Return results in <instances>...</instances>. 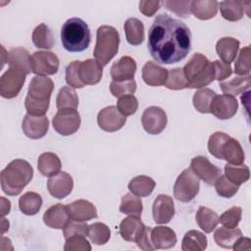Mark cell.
Instances as JSON below:
<instances>
[{"instance_id": "1", "label": "cell", "mask_w": 251, "mask_h": 251, "mask_svg": "<svg viewBox=\"0 0 251 251\" xmlns=\"http://www.w3.org/2000/svg\"><path fill=\"white\" fill-rule=\"evenodd\" d=\"M147 45L150 55L158 63H178L191 50V32L181 21L160 14L148 31Z\"/></svg>"}, {"instance_id": "2", "label": "cell", "mask_w": 251, "mask_h": 251, "mask_svg": "<svg viewBox=\"0 0 251 251\" xmlns=\"http://www.w3.org/2000/svg\"><path fill=\"white\" fill-rule=\"evenodd\" d=\"M33 169L28 162L16 159L10 162L1 172V187L4 193L10 196L19 195L30 182Z\"/></svg>"}, {"instance_id": "3", "label": "cell", "mask_w": 251, "mask_h": 251, "mask_svg": "<svg viewBox=\"0 0 251 251\" xmlns=\"http://www.w3.org/2000/svg\"><path fill=\"white\" fill-rule=\"evenodd\" d=\"M91 33L87 24L79 18H71L61 28L63 47L69 52H82L90 44Z\"/></svg>"}, {"instance_id": "4", "label": "cell", "mask_w": 251, "mask_h": 251, "mask_svg": "<svg viewBox=\"0 0 251 251\" xmlns=\"http://www.w3.org/2000/svg\"><path fill=\"white\" fill-rule=\"evenodd\" d=\"M182 70L188 80V88H201L216 79L213 62H209L201 53L193 54Z\"/></svg>"}, {"instance_id": "5", "label": "cell", "mask_w": 251, "mask_h": 251, "mask_svg": "<svg viewBox=\"0 0 251 251\" xmlns=\"http://www.w3.org/2000/svg\"><path fill=\"white\" fill-rule=\"evenodd\" d=\"M120 45L119 31L111 25H101L96 32V43L93 50L95 60L102 66L108 63L117 55Z\"/></svg>"}, {"instance_id": "6", "label": "cell", "mask_w": 251, "mask_h": 251, "mask_svg": "<svg viewBox=\"0 0 251 251\" xmlns=\"http://www.w3.org/2000/svg\"><path fill=\"white\" fill-rule=\"evenodd\" d=\"M200 179L190 168L183 170L174 185V195L177 201L189 202L198 194Z\"/></svg>"}, {"instance_id": "7", "label": "cell", "mask_w": 251, "mask_h": 251, "mask_svg": "<svg viewBox=\"0 0 251 251\" xmlns=\"http://www.w3.org/2000/svg\"><path fill=\"white\" fill-rule=\"evenodd\" d=\"M59 58L50 51H37L30 56L31 72L37 75H55L59 70Z\"/></svg>"}, {"instance_id": "8", "label": "cell", "mask_w": 251, "mask_h": 251, "mask_svg": "<svg viewBox=\"0 0 251 251\" xmlns=\"http://www.w3.org/2000/svg\"><path fill=\"white\" fill-rule=\"evenodd\" d=\"M54 129L61 135L74 134L80 126V116L75 109H61L52 120Z\"/></svg>"}, {"instance_id": "9", "label": "cell", "mask_w": 251, "mask_h": 251, "mask_svg": "<svg viewBox=\"0 0 251 251\" xmlns=\"http://www.w3.org/2000/svg\"><path fill=\"white\" fill-rule=\"evenodd\" d=\"M25 74L13 68H9L0 77V94L2 97L12 99L23 88L25 81Z\"/></svg>"}, {"instance_id": "10", "label": "cell", "mask_w": 251, "mask_h": 251, "mask_svg": "<svg viewBox=\"0 0 251 251\" xmlns=\"http://www.w3.org/2000/svg\"><path fill=\"white\" fill-rule=\"evenodd\" d=\"M142 126L149 134L161 133L168 123L166 112L157 106H151L144 110L141 116Z\"/></svg>"}, {"instance_id": "11", "label": "cell", "mask_w": 251, "mask_h": 251, "mask_svg": "<svg viewBox=\"0 0 251 251\" xmlns=\"http://www.w3.org/2000/svg\"><path fill=\"white\" fill-rule=\"evenodd\" d=\"M190 169L208 185H214L218 178L222 176L221 169L213 165L205 156L194 157L191 160Z\"/></svg>"}, {"instance_id": "12", "label": "cell", "mask_w": 251, "mask_h": 251, "mask_svg": "<svg viewBox=\"0 0 251 251\" xmlns=\"http://www.w3.org/2000/svg\"><path fill=\"white\" fill-rule=\"evenodd\" d=\"M126 122L125 117L116 106H108L98 113L97 124L99 127L108 132H114L121 129Z\"/></svg>"}, {"instance_id": "13", "label": "cell", "mask_w": 251, "mask_h": 251, "mask_svg": "<svg viewBox=\"0 0 251 251\" xmlns=\"http://www.w3.org/2000/svg\"><path fill=\"white\" fill-rule=\"evenodd\" d=\"M54 88L51 78L43 75H35L31 78L26 97L38 102H50V97Z\"/></svg>"}, {"instance_id": "14", "label": "cell", "mask_w": 251, "mask_h": 251, "mask_svg": "<svg viewBox=\"0 0 251 251\" xmlns=\"http://www.w3.org/2000/svg\"><path fill=\"white\" fill-rule=\"evenodd\" d=\"M238 109V102L234 96L223 94L216 95L210 107V113L220 120L232 118Z\"/></svg>"}, {"instance_id": "15", "label": "cell", "mask_w": 251, "mask_h": 251, "mask_svg": "<svg viewBox=\"0 0 251 251\" xmlns=\"http://www.w3.org/2000/svg\"><path fill=\"white\" fill-rule=\"evenodd\" d=\"M24 133L31 139L43 137L49 128V121L46 116H32L26 114L22 122Z\"/></svg>"}, {"instance_id": "16", "label": "cell", "mask_w": 251, "mask_h": 251, "mask_svg": "<svg viewBox=\"0 0 251 251\" xmlns=\"http://www.w3.org/2000/svg\"><path fill=\"white\" fill-rule=\"evenodd\" d=\"M153 219L156 224H168L175 216V205L173 198L169 195L160 194L154 200L152 206Z\"/></svg>"}, {"instance_id": "17", "label": "cell", "mask_w": 251, "mask_h": 251, "mask_svg": "<svg viewBox=\"0 0 251 251\" xmlns=\"http://www.w3.org/2000/svg\"><path fill=\"white\" fill-rule=\"evenodd\" d=\"M74 187L73 177L66 172H60L51 176L47 181V189L49 193L57 198L63 199L68 196Z\"/></svg>"}, {"instance_id": "18", "label": "cell", "mask_w": 251, "mask_h": 251, "mask_svg": "<svg viewBox=\"0 0 251 251\" xmlns=\"http://www.w3.org/2000/svg\"><path fill=\"white\" fill-rule=\"evenodd\" d=\"M147 227L148 226L141 222L139 217L129 216L122 221L120 225V234L125 240L137 243L145 233Z\"/></svg>"}, {"instance_id": "19", "label": "cell", "mask_w": 251, "mask_h": 251, "mask_svg": "<svg viewBox=\"0 0 251 251\" xmlns=\"http://www.w3.org/2000/svg\"><path fill=\"white\" fill-rule=\"evenodd\" d=\"M136 62L129 56H124L111 67V76L115 81L133 79L136 72Z\"/></svg>"}, {"instance_id": "20", "label": "cell", "mask_w": 251, "mask_h": 251, "mask_svg": "<svg viewBox=\"0 0 251 251\" xmlns=\"http://www.w3.org/2000/svg\"><path fill=\"white\" fill-rule=\"evenodd\" d=\"M67 210L70 218L74 221L86 222L97 218V210L95 206L84 199H79L67 205Z\"/></svg>"}, {"instance_id": "21", "label": "cell", "mask_w": 251, "mask_h": 251, "mask_svg": "<svg viewBox=\"0 0 251 251\" xmlns=\"http://www.w3.org/2000/svg\"><path fill=\"white\" fill-rule=\"evenodd\" d=\"M103 75V67L94 59H87L80 62L78 67V75L81 82L85 85H94L98 83Z\"/></svg>"}, {"instance_id": "22", "label": "cell", "mask_w": 251, "mask_h": 251, "mask_svg": "<svg viewBox=\"0 0 251 251\" xmlns=\"http://www.w3.org/2000/svg\"><path fill=\"white\" fill-rule=\"evenodd\" d=\"M70 219L71 218L69 216L67 206L60 203L51 206L43 215L44 224L47 226L56 229H63Z\"/></svg>"}, {"instance_id": "23", "label": "cell", "mask_w": 251, "mask_h": 251, "mask_svg": "<svg viewBox=\"0 0 251 251\" xmlns=\"http://www.w3.org/2000/svg\"><path fill=\"white\" fill-rule=\"evenodd\" d=\"M150 238L155 249H169L176 245V232L168 226H156L151 228Z\"/></svg>"}, {"instance_id": "24", "label": "cell", "mask_w": 251, "mask_h": 251, "mask_svg": "<svg viewBox=\"0 0 251 251\" xmlns=\"http://www.w3.org/2000/svg\"><path fill=\"white\" fill-rule=\"evenodd\" d=\"M169 75V70L148 61L142 68V78L150 86L164 85Z\"/></svg>"}, {"instance_id": "25", "label": "cell", "mask_w": 251, "mask_h": 251, "mask_svg": "<svg viewBox=\"0 0 251 251\" xmlns=\"http://www.w3.org/2000/svg\"><path fill=\"white\" fill-rule=\"evenodd\" d=\"M7 63L10 68L17 69L25 75H28L31 72L30 55L24 47L12 48L8 52Z\"/></svg>"}, {"instance_id": "26", "label": "cell", "mask_w": 251, "mask_h": 251, "mask_svg": "<svg viewBox=\"0 0 251 251\" xmlns=\"http://www.w3.org/2000/svg\"><path fill=\"white\" fill-rule=\"evenodd\" d=\"M221 156L222 160H226L228 164L232 165H241L245 160V154L240 143L231 137L225 142Z\"/></svg>"}, {"instance_id": "27", "label": "cell", "mask_w": 251, "mask_h": 251, "mask_svg": "<svg viewBox=\"0 0 251 251\" xmlns=\"http://www.w3.org/2000/svg\"><path fill=\"white\" fill-rule=\"evenodd\" d=\"M240 42L233 37H223L218 40L216 44V51L222 61L230 64L237 56Z\"/></svg>"}, {"instance_id": "28", "label": "cell", "mask_w": 251, "mask_h": 251, "mask_svg": "<svg viewBox=\"0 0 251 251\" xmlns=\"http://www.w3.org/2000/svg\"><path fill=\"white\" fill-rule=\"evenodd\" d=\"M62 164L59 157L52 152L42 153L37 160V169L44 176H53L60 173Z\"/></svg>"}, {"instance_id": "29", "label": "cell", "mask_w": 251, "mask_h": 251, "mask_svg": "<svg viewBox=\"0 0 251 251\" xmlns=\"http://www.w3.org/2000/svg\"><path fill=\"white\" fill-rule=\"evenodd\" d=\"M124 29L126 41L130 45H139L144 40V25L136 18H129L125 22Z\"/></svg>"}, {"instance_id": "30", "label": "cell", "mask_w": 251, "mask_h": 251, "mask_svg": "<svg viewBox=\"0 0 251 251\" xmlns=\"http://www.w3.org/2000/svg\"><path fill=\"white\" fill-rule=\"evenodd\" d=\"M251 86V76L248 75H238L230 80L223 81L220 83V87L225 94L235 96L240 93L245 92Z\"/></svg>"}, {"instance_id": "31", "label": "cell", "mask_w": 251, "mask_h": 251, "mask_svg": "<svg viewBox=\"0 0 251 251\" xmlns=\"http://www.w3.org/2000/svg\"><path fill=\"white\" fill-rule=\"evenodd\" d=\"M218 5L215 0H194L191 1V13L199 20H209L216 16Z\"/></svg>"}, {"instance_id": "32", "label": "cell", "mask_w": 251, "mask_h": 251, "mask_svg": "<svg viewBox=\"0 0 251 251\" xmlns=\"http://www.w3.org/2000/svg\"><path fill=\"white\" fill-rule=\"evenodd\" d=\"M208 240L204 233L198 230L187 231L181 242L182 251H203L207 248Z\"/></svg>"}, {"instance_id": "33", "label": "cell", "mask_w": 251, "mask_h": 251, "mask_svg": "<svg viewBox=\"0 0 251 251\" xmlns=\"http://www.w3.org/2000/svg\"><path fill=\"white\" fill-rule=\"evenodd\" d=\"M155 185V181L150 176H137L129 181L127 187L132 194L138 197H146L153 192Z\"/></svg>"}, {"instance_id": "34", "label": "cell", "mask_w": 251, "mask_h": 251, "mask_svg": "<svg viewBox=\"0 0 251 251\" xmlns=\"http://www.w3.org/2000/svg\"><path fill=\"white\" fill-rule=\"evenodd\" d=\"M242 236V232L239 228H227V227H219L214 233V240L220 247L223 248H232L236 240Z\"/></svg>"}, {"instance_id": "35", "label": "cell", "mask_w": 251, "mask_h": 251, "mask_svg": "<svg viewBox=\"0 0 251 251\" xmlns=\"http://www.w3.org/2000/svg\"><path fill=\"white\" fill-rule=\"evenodd\" d=\"M42 206L41 196L33 191H29L22 195L19 199V208L22 213L26 216L37 214Z\"/></svg>"}, {"instance_id": "36", "label": "cell", "mask_w": 251, "mask_h": 251, "mask_svg": "<svg viewBox=\"0 0 251 251\" xmlns=\"http://www.w3.org/2000/svg\"><path fill=\"white\" fill-rule=\"evenodd\" d=\"M195 219L199 227L206 233L212 232L219 224V216L217 213L204 206L199 207Z\"/></svg>"}, {"instance_id": "37", "label": "cell", "mask_w": 251, "mask_h": 251, "mask_svg": "<svg viewBox=\"0 0 251 251\" xmlns=\"http://www.w3.org/2000/svg\"><path fill=\"white\" fill-rule=\"evenodd\" d=\"M222 16L229 22L239 21L244 14V2L240 0H227L220 3Z\"/></svg>"}, {"instance_id": "38", "label": "cell", "mask_w": 251, "mask_h": 251, "mask_svg": "<svg viewBox=\"0 0 251 251\" xmlns=\"http://www.w3.org/2000/svg\"><path fill=\"white\" fill-rule=\"evenodd\" d=\"M32 42L41 49H51L54 46V36L45 24H40L33 29Z\"/></svg>"}, {"instance_id": "39", "label": "cell", "mask_w": 251, "mask_h": 251, "mask_svg": "<svg viewBox=\"0 0 251 251\" xmlns=\"http://www.w3.org/2000/svg\"><path fill=\"white\" fill-rule=\"evenodd\" d=\"M225 176L226 177L236 185H240L246 182L250 176L249 168L246 165H232L226 164L225 166Z\"/></svg>"}, {"instance_id": "40", "label": "cell", "mask_w": 251, "mask_h": 251, "mask_svg": "<svg viewBox=\"0 0 251 251\" xmlns=\"http://www.w3.org/2000/svg\"><path fill=\"white\" fill-rule=\"evenodd\" d=\"M143 205L141 199L132 194V193H126L122 197L121 205H120V212L126 215L129 216H135L140 217L142 214Z\"/></svg>"}, {"instance_id": "41", "label": "cell", "mask_w": 251, "mask_h": 251, "mask_svg": "<svg viewBox=\"0 0 251 251\" xmlns=\"http://www.w3.org/2000/svg\"><path fill=\"white\" fill-rule=\"evenodd\" d=\"M56 105L61 109H76L78 106V97L75 90L70 86H63L57 95Z\"/></svg>"}, {"instance_id": "42", "label": "cell", "mask_w": 251, "mask_h": 251, "mask_svg": "<svg viewBox=\"0 0 251 251\" xmlns=\"http://www.w3.org/2000/svg\"><path fill=\"white\" fill-rule=\"evenodd\" d=\"M216 95V92L210 88H202L197 90L194 93L192 100L194 108L203 114L210 113V107Z\"/></svg>"}, {"instance_id": "43", "label": "cell", "mask_w": 251, "mask_h": 251, "mask_svg": "<svg viewBox=\"0 0 251 251\" xmlns=\"http://www.w3.org/2000/svg\"><path fill=\"white\" fill-rule=\"evenodd\" d=\"M87 236L92 243L96 245H103L110 239L111 231L107 225L103 223H94L88 226Z\"/></svg>"}, {"instance_id": "44", "label": "cell", "mask_w": 251, "mask_h": 251, "mask_svg": "<svg viewBox=\"0 0 251 251\" xmlns=\"http://www.w3.org/2000/svg\"><path fill=\"white\" fill-rule=\"evenodd\" d=\"M167 88L173 90H179L188 88V80L186 79L183 70L181 68H176L169 71L168 78L164 84Z\"/></svg>"}, {"instance_id": "45", "label": "cell", "mask_w": 251, "mask_h": 251, "mask_svg": "<svg viewBox=\"0 0 251 251\" xmlns=\"http://www.w3.org/2000/svg\"><path fill=\"white\" fill-rule=\"evenodd\" d=\"M251 49L250 46L243 47L234 63V73L238 75H248L251 70Z\"/></svg>"}, {"instance_id": "46", "label": "cell", "mask_w": 251, "mask_h": 251, "mask_svg": "<svg viewBox=\"0 0 251 251\" xmlns=\"http://www.w3.org/2000/svg\"><path fill=\"white\" fill-rule=\"evenodd\" d=\"M230 136L222 131L214 132L208 140V150L211 155H213L217 159H222L221 152L225 142L229 139Z\"/></svg>"}, {"instance_id": "47", "label": "cell", "mask_w": 251, "mask_h": 251, "mask_svg": "<svg viewBox=\"0 0 251 251\" xmlns=\"http://www.w3.org/2000/svg\"><path fill=\"white\" fill-rule=\"evenodd\" d=\"M110 91L117 98L125 95H131L136 91V82L134 79L125 81L113 80L110 83Z\"/></svg>"}, {"instance_id": "48", "label": "cell", "mask_w": 251, "mask_h": 251, "mask_svg": "<svg viewBox=\"0 0 251 251\" xmlns=\"http://www.w3.org/2000/svg\"><path fill=\"white\" fill-rule=\"evenodd\" d=\"M242 210L240 207L234 206L224 212L221 217H219V222L227 228H234L238 226L241 220Z\"/></svg>"}, {"instance_id": "49", "label": "cell", "mask_w": 251, "mask_h": 251, "mask_svg": "<svg viewBox=\"0 0 251 251\" xmlns=\"http://www.w3.org/2000/svg\"><path fill=\"white\" fill-rule=\"evenodd\" d=\"M117 108L125 117L133 115L138 109V101L133 95L121 96L117 102Z\"/></svg>"}, {"instance_id": "50", "label": "cell", "mask_w": 251, "mask_h": 251, "mask_svg": "<svg viewBox=\"0 0 251 251\" xmlns=\"http://www.w3.org/2000/svg\"><path fill=\"white\" fill-rule=\"evenodd\" d=\"M217 193L225 198H231L238 191L239 186L229 181L226 176H221L214 184Z\"/></svg>"}, {"instance_id": "51", "label": "cell", "mask_w": 251, "mask_h": 251, "mask_svg": "<svg viewBox=\"0 0 251 251\" xmlns=\"http://www.w3.org/2000/svg\"><path fill=\"white\" fill-rule=\"evenodd\" d=\"M79 64L80 61H74L66 68V82L73 88H82L84 86L78 75Z\"/></svg>"}, {"instance_id": "52", "label": "cell", "mask_w": 251, "mask_h": 251, "mask_svg": "<svg viewBox=\"0 0 251 251\" xmlns=\"http://www.w3.org/2000/svg\"><path fill=\"white\" fill-rule=\"evenodd\" d=\"M88 226L84 222H77V221H69L68 224L63 228L64 237L68 239L69 237L75 235H83L86 236L88 234Z\"/></svg>"}, {"instance_id": "53", "label": "cell", "mask_w": 251, "mask_h": 251, "mask_svg": "<svg viewBox=\"0 0 251 251\" xmlns=\"http://www.w3.org/2000/svg\"><path fill=\"white\" fill-rule=\"evenodd\" d=\"M65 251H90L91 246L83 235H75L66 239Z\"/></svg>"}, {"instance_id": "54", "label": "cell", "mask_w": 251, "mask_h": 251, "mask_svg": "<svg viewBox=\"0 0 251 251\" xmlns=\"http://www.w3.org/2000/svg\"><path fill=\"white\" fill-rule=\"evenodd\" d=\"M164 5L181 18L189 17L191 14V1H165Z\"/></svg>"}, {"instance_id": "55", "label": "cell", "mask_w": 251, "mask_h": 251, "mask_svg": "<svg viewBox=\"0 0 251 251\" xmlns=\"http://www.w3.org/2000/svg\"><path fill=\"white\" fill-rule=\"evenodd\" d=\"M50 102H38L25 97V106L27 114L32 116H45Z\"/></svg>"}, {"instance_id": "56", "label": "cell", "mask_w": 251, "mask_h": 251, "mask_svg": "<svg viewBox=\"0 0 251 251\" xmlns=\"http://www.w3.org/2000/svg\"><path fill=\"white\" fill-rule=\"evenodd\" d=\"M214 68H215V74H216V79L217 80H224L227 78L231 74L232 70L230 67V64H226L224 62H221L219 60H216L213 62Z\"/></svg>"}, {"instance_id": "57", "label": "cell", "mask_w": 251, "mask_h": 251, "mask_svg": "<svg viewBox=\"0 0 251 251\" xmlns=\"http://www.w3.org/2000/svg\"><path fill=\"white\" fill-rule=\"evenodd\" d=\"M161 4V1L142 0L139 2V11L146 17H152L159 10Z\"/></svg>"}, {"instance_id": "58", "label": "cell", "mask_w": 251, "mask_h": 251, "mask_svg": "<svg viewBox=\"0 0 251 251\" xmlns=\"http://www.w3.org/2000/svg\"><path fill=\"white\" fill-rule=\"evenodd\" d=\"M234 250H249L251 248V240L247 237H239L232 247Z\"/></svg>"}, {"instance_id": "59", "label": "cell", "mask_w": 251, "mask_h": 251, "mask_svg": "<svg viewBox=\"0 0 251 251\" xmlns=\"http://www.w3.org/2000/svg\"><path fill=\"white\" fill-rule=\"evenodd\" d=\"M11 210V203L9 200L1 197V216L4 217L5 215L9 214Z\"/></svg>"}, {"instance_id": "60", "label": "cell", "mask_w": 251, "mask_h": 251, "mask_svg": "<svg viewBox=\"0 0 251 251\" xmlns=\"http://www.w3.org/2000/svg\"><path fill=\"white\" fill-rule=\"evenodd\" d=\"M1 49H2V67H3V66H4V64H5V60H4V58H5V56H8V54L6 55V51H5L4 46H3V45H1Z\"/></svg>"}]
</instances>
